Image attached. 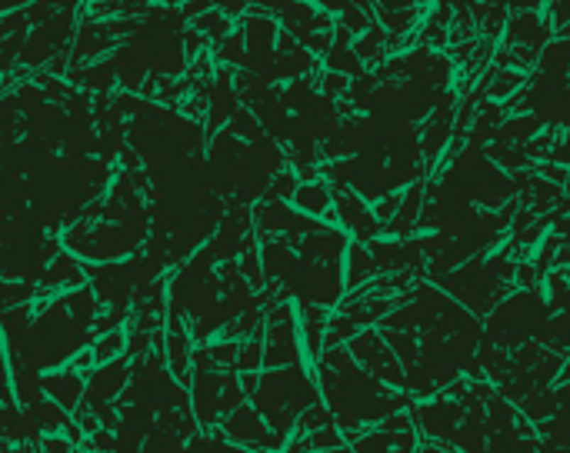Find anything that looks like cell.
I'll return each mask as SVG.
<instances>
[{
  "mask_svg": "<svg viewBox=\"0 0 570 453\" xmlns=\"http://www.w3.org/2000/svg\"><path fill=\"white\" fill-rule=\"evenodd\" d=\"M294 200H297V207H300V211L324 213L327 211V203H330V194H327V187H320V184H307V187L297 190Z\"/></svg>",
  "mask_w": 570,
  "mask_h": 453,
  "instance_id": "obj_3",
  "label": "cell"
},
{
  "mask_svg": "<svg viewBox=\"0 0 570 453\" xmlns=\"http://www.w3.org/2000/svg\"><path fill=\"white\" fill-rule=\"evenodd\" d=\"M13 453H33V447H27V443H21V447H17V450H13Z\"/></svg>",
  "mask_w": 570,
  "mask_h": 453,
  "instance_id": "obj_8",
  "label": "cell"
},
{
  "mask_svg": "<svg viewBox=\"0 0 570 453\" xmlns=\"http://www.w3.org/2000/svg\"><path fill=\"white\" fill-rule=\"evenodd\" d=\"M327 453H353V447H344V443H340V447H334V450H327Z\"/></svg>",
  "mask_w": 570,
  "mask_h": 453,
  "instance_id": "obj_7",
  "label": "cell"
},
{
  "mask_svg": "<svg viewBox=\"0 0 570 453\" xmlns=\"http://www.w3.org/2000/svg\"><path fill=\"white\" fill-rule=\"evenodd\" d=\"M340 90H347V77L330 74V77H327V94H340Z\"/></svg>",
  "mask_w": 570,
  "mask_h": 453,
  "instance_id": "obj_6",
  "label": "cell"
},
{
  "mask_svg": "<svg viewBox=\"0 0 570 453\" xmlns=\"http://www.w3.org/2000/svg\"><path fill=\"white\" fill-rule=\"evenodd\" d=\"M40 390H44L54 403H60V407L77 410L87 387H84V376H80L77 370H60V374L44 376V380H40Z\"/></svg>",
  "mask_w": 570,
  "mask_h": 453,
  "instance_id": "obj_1",
  "label": "cell"
},
{
  "mask_svg": "<svg viewBox=\"0 0 570 453\" xmlns=\"http://www.w3.org/2000/svg\"><path fill=\"white\" fill-rule=\"evenodd\" d=\"M124 347H127L124 333L110 330L107 337H100V343L94 347V364H110V360H117V357L124 354Z\"/></svg>",
  "mask_w": 570,
  "mask_h": 453,
  "instance_id": "obj_4",
  "label": "cell"
},
{
  "mask_svg": "<svg viewBox=\"0 0 570 453\" xmlns=\"http://www.w3.org/2000/svg\"><path fill=\"white\" fill-rule=\"evenodd\" d=\"M347 260H351V270H347V284H351V287L363 284V280H367V276H373V270H377V264H373V254H367L361 243H353V247H351Z\"/></svg>",
  "mask_w": 570,
  "mask_h": 453,
  "instance_id": "obj_2",
  "label": "cell"
},
{
  "mask_svg": "<svg viewBox=\"0 0 570 453\" xmlns=\"http://www.w3.org/2000/svg\"><path fill=\"white\" fill-rule=\"evenodd\" d=\"M547 154H550V160H557L560 167H570V140H560L557 147H550Z\"/></svg>",
  "mask_w": 570,
  "mask_h": 453,
  "instance_id": "obj_5",
  "label": "cell"
}]
</instances>
